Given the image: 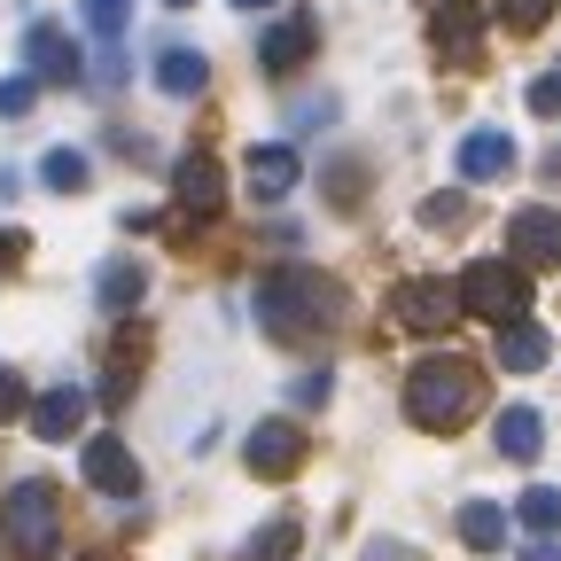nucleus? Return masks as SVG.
Returning a JSON list of instances; mask_svg holds the SVG:
<instances>
[{"label": "nucleus", "instance_id": "1", "mask_svg": "<svg viewBox=\"0 0 561 561\" xmlns=\"http://www.w3.org/2000/svg\"><path fill=\"white\" fill-rule=\"evenodd\" d=\"M335 320H343V280H328L320 265H273L257 280V328L273 343H305Z\"/></svg>", "mask_w": 561, "mask_h": 561}, {"label": "nucleus", "instance_id": "2", "mask_svg": "<svg viewBox=\"0 0 561 561\" xmlns=\"http://www.w3.org/2000/svg\"><path fill=\"white\" fill-rule=\"evenodd\" d=\"M476 405H483L476 359H453V351H437V359H421V367L405 375V413H413V430H430V437H453Z\"/></svg>", "mask_w": 561, "mask_h": 561}, {"label": "nucleus", "instance_id": "3", "mask_svg": "<svg viewBox=\"0 0 561 561\" xmlns=\"http://www.w3.org/2000/svg\"><path fill=\"white\" fill-rule=\"evenodd\" d=\"M460 305H468L476 320H491V328H523V312H530V273L507 265V257H476V265L460 273Z\"/></svg>", "mask_w": 561, "mask_h": 561}, {"label": "nucleus", "instance_id": "4", "mask_svg": "<svg viewBox=\"0 0 561 561\" xmlns=\"http://www.w3.org/2000/svg\"><path fill=\"white\" fill-rule=\"evenodd\" d=\"M0 530H9L16 553H47L55 546V483L47 476H24L9 483V507H0Z\"/></svg>", "mask_w": 561, "mask_h": 561}, {"label": "nucleus", "instance_id": "5", "mask_svg": "<svg viewBox=\"0 0 561 561\" xmlns=\"http://www.w3.org/2000/svg\"><path fill=\"white\" fill-rule=\"evenodd\" d=\"M483 0H430V47L453 62V70H476L483 62Z\"/></svg>", "mask_w": 561, "mask_h": 561}, {"label": "nucleus", "instance_id": "6", "mask_svg": "<svg viewBox=\"0 0 561 561\" xmlns=\"http://www.w3.org/2000/svg\"><path fill=\"white\" fill-rule=\"evenodd\" d=\"M460 312H468V305H460L453 280H398V289H390V320L413 328V335H437V328H453Z\"/></svg>", "mask_w": 561, "mask_h": 561}, {"label": "nucleus", "instance_id": "7", "mask_svg": "<svg viewBox=\"0 0 561 561\" xmlns=\"http://www.w3.org/2000/svg\"><path fill=\"white\" fill-rule=\"evenodd\" d=\"M24 70H32L39 87H79L87 79V47L70 39L62 24H32L24 32Z\"/></svg>", "mask_w": 561, "mask_h": 561}, {"label": "nucleus", "instance_id": "8", "mask_svg": "<svg viewBox=\"0 0 561 561\" xmlns=\"http://www.w3.org/2000/svg\"><path fill=\"white\" fill-rule=\"evenodd\" d=\"M507 257H515L523 273H553V265H561V210L523 203L515 219H507Z\"/></svg>", "mask_w": 561, "mask_h": 561}, {"label": "nucleus", "instance_id": "9", "mask_svg": "<svg viewBox=\"0 0 561 561\" xmlns=\"http://www.w3.org/2000/svg\"><path fill=\"white\" fill-rule=\"evenodd\" d=\"M305 430L297 421H257L250 430V445H242V460H250V476H265V483H289L297 468H305Z\"/></svg>", "mask_w": 561, "mask_h": 561}, {"label": "nucleus", "instance_id": "10", "mask_svg": "<svg viewBox=\"0 0 561 561\" xmlns=\"http://www.w3.org/2000/svg\"><path fill=\"white\" fill-rule=\"evenodd\" d=\"M79 476L102 491V500H133V491H140V460H133V445H125V437H87Z\"/></svg>", "mask_w": 561, "mask_h": 561}, {"label": "nucleus", "instance_id": "11", "mask_svg": "<svg viewBox=\"0 0 561 561\" xmlns=\"http://www.w3.org/2000/svg\"><path fill=\"white\" fill-rule=\"evenodd\" d=\"M242 180H250V195H257V203H280V195L305 180V157L289 149V140H265V149H250Z\"/></svg>", "mask_w": 561, "mask_h": 561}, {"label": "nucleus", "instance_id": "12", "mask_svg": "<svg viewBox=\"0 0 561 561\" xmlns=\"http://www.w3.org/2000/svg\"><path fill=\"white\" fill-rule=\"evenodd\" d=\"M172 195H180V210L210 219V210L227 203V180H219V164H210V157H180V164H172Z\"/></svg>", "mask_w": 561, "mask_h": 561}, {"label": "nucleus", "instance_id": "13", "mask_svg": "<svg viewBox=\"0 0 561 561\" xmlns=\"http://www.w3.org/2000/svg\"><path fill=\"white\" fill-rule=\"evenodd\" d=\"M500 172H515V133L476 125V133L460 140V180H500Z\"/></svg>", "mask_w": 561, "mask_h": 561}, {"label": "nucleus", "instance_id": "14", "mask_svg": "<svg viewBox=\"0 0 561 561\" xmlns=\"http://www.w3.org/2000/svg\"><path fill=\"white\" fill-rule=\"evenodd\" d=\"M312 47H320V24H312V16H280V24L257 39V62H265V70H297Z\"/></svg>", "mask_w": 561, "mask_h": 561}, {"label": "nucleus", "instance_id": "15", "mask_svg": "<svg viewBox=\"0 0 561 561\" xmlns=\"http://www.w3.org/2000/svg\"><path fill=\"white\" fill-rule=\"evenodd\" d=\"M79 421H87V390H70V382H62V390H47V398L32 405V437H39V445H62L70 430H79Z\"/></svg>", "mask_w": 561, "mask_h": 561}, {"label": "nucleus", "instance_id": "16", "mask_svg": "<svg viewBox=\"0 0 561 561\" xmlns=\"http://www.w3.org/2000/svg\"><path fill=\"white\" fill-rule=\"evenodd\" d=\"M94 297H102L110 312H133L140 297H149V265H140V257H110V265L94 273Z\"/></svg>", "mask_w": 561, "mask_h": 561}, {"label": "nucleus", "instance_id": "17", "mask_svg": "<svg viewBox=\"0 0 561 561\" xmlns=\"http://www.w3.org/2000/svg\"><path fill=\"white\" fill-rule=\"evenodd\" d=\"M157 87H164L172 102L203 94V87H210V62H203V47H164V55H157Z\"/></svg>", "mask_w": 561, "mask_h": 561}, {"label": "nucleus", "instance_id": "18", "mask_svg": "<svg viewBox=\"0 0 561 561\" xmlns=\"http://www.w3.org/2000/svg\"><path fill=\"white\" fill-rule=\"evenodd\" d=\"M500 453H507V460H538V453H546V421H538L530 405H507V413H500Z\"/></svg>", "mask_w": 561, "mask_h": 561}, {"label": "nucleus", "instance_id": "19", "mask_svg": "<svg viewBox=\"0 0 561 561\" xmlns=\"http://www.w3.org/2000/svg\"><path fill=\"white\" fill-rule=\"evenodd\" d=\"M460 546H476V553H500V546H507V507L468 500V507H460Z\"/></svg>", "mask_w": 561, "mask_h": 561}, {"label": "nucleus", "instance_id": "20", "mask_svg": "<svg viewBox=\"0 0 561 561\" xmlns=\"http://www.w3.org/2000/svg\"><path fill=\"white\" fill-rule=\"evenodd\" d=\"M546 351H553L546 328H530V320H523V328H500V367L530 375V367H546Z\"/></svg>", "mask_w": 561, "mask_h": 561}, {"label": "nucleus", "instance_id": "21", "mask_svg": "<svg viewBox=\"0 0 561 561\" xmlns=\"http://www.w3.org/2000/svg\"><path fill=\"white\" fill-rule=\"evenodd\" d=\"M39 180H47L55 195H79V187L94 180V164H87L79 149H47V157H39Z\"/></svg>", "mask_w": 561, "mask_h": 561}, {"label": "nucleus", "instance_id": "22", "mask_svg": "<svg viewBox=\"0 0 561 561\" xmlns=\"http://www.w3.org/2000/svg\"><path fill=\"white\" fill-rule=\"evenodd\" d=\"M297 538H305V523H297V515H280V523H265V530L242 546V561H289V553H297Z\"/></svg>", "mask_w": 561, "mask_h": 561}, {"label": "nucleus", "instance_id": "23", "mask_svg": "<svg viewBox=\"0 0 561 561\" xmlns=\"http://www.w3.org/2000/svg\"><path fill=\"white\" fill-rule=\"evenodd\" d=\"M515 515H523L538 538H553V530H561V483H530L523 500H515Z\"/></svg>", "mask_w": 561, "mask_h": 561}, {"label": "nucleus", "instance_id": "24", "mask_svg": "<svg viewBox=\"0 0 561 561\" xmlns=\"http://www.w3.org/2000/svg\"><path fill=\"white\" fill-rule=\"evenodd\" d=\"M491 16H500L507 32H546V16H553V0H491Z\"/></svg>", "mask_w": 561, "mask_h": 561}, {"label": "nucleus", "instance_id": "25", "mask_svg": "<svg viewBox=\"0 0 561 561\" xmlns=\"http://www.w3.org/2000/svg\"><path fill=\"white\" fill-rule=\"evenodd\" d=\"M79 24L94 39H125V0H79Z\"/></svg>", "mask_w": 561, "mask_h": 561}, {"label": "nucleus", "instance_id": "26", "mask_svg": "<svg viewBox=\"0 0 561 561\" xmlns=\"http://www.w3.org/2000/svg\"><path fill=\"white\" fill-rule=\"evenodd\" d=\"M468 219V195H430L421 203V227H460Z\"/></svg>", "mask_w": 561, "mask_h": 561}, {"label": "nucleus", "instance_id": "27", "mask_svg": "<svg viewBox=\"0 0 561 561\" xmlns=\"http://www.w3.org/2000/svg\"><path fill=\"white\" fill-rule=\"evenodd\" d=\"M39 398H24V375L16 367H0V421H16V413H32Z\"/></svg>", "mask_w": 561, "mask_h": 561}, {"label": "nucleus", "instance_id": "28", "mask_svg": "<svg viewBox=\"0 0 561 561\" xmlns=\"http://www.w3.org/2000/svg\"><path fill=\"white\" fill-rule=\"evenodd\" d=\"M39 102V79H0V117H24Z\"/></svg>", "mask_w": 561, "mask_h": 561}, {"label": "nucleus", "instance_id": "29", "mask_svg": "<svg viewBox=\"0 0 561 561\" xmlns=\"http://www.w3.org/2000/svg\"><path fill=\"white\" fill-rule=\"evenodd\" d=\"M530 110L538 117H561V62L546 70V79H530Z\"/></svg>", "mask_w": 561, "mask_h": 561}, {"label": "nucleus", "instance_id": "30", "mask_svg": "<svg viewBox=\"0 0 561 561\" xmlns=\"http://www.w3.org/2000/svg\"><path fill=\"white\" fill-rule=\"evenodd\" d=\"M328 390H335V375H328V367L297 375V405H328Z\"/></svg>", "mask_w": 561, "mask_h": 561}, {"label": "nucleus", "instance_id": "31", "mask_svg": "<svg viewBox=\"0 0 561 561\" xmlns=\"http://www.w3.org/2000/svg\"><path fill=\"white\" fill-rule=\"evenodd\" d=\"M367 561H421V553H405V546H390V538H375V546H367Z\"/></svg>", "mask_w": 561, "mask_h": 561}, {"label": "nucleus", "instance_id": "32", "mask_svg": "<svg viewBox=\"0 0 561 561\" xmlns=\"http://www.w3.org/2000/svg\"><path fill=\"white\" fill-rule=\"evenodd\" d=\"M24 250H32V242H24V234H0V265H16V257H24Z\"/></svg>", "mask_w": 561, "mask_h": 561}, {"label": "nucleus", "instance_id": "33", "mask_svg": "<svg viewBox=\"0 0 561 561\" xmlns=\"http://www.w3.org/2000/svg\"><path fill=\"white\" fill-rule=\"evenodd\" d=\"M523 561H561V546H530V553H523Z\"/></svg>", "mask_w": 561, "mask_h": 561}, {"label": "nucleus", "instance_id": "34", "mask_svg": "<svg viewBox=\"0 0 561 561\" xmlns=\"http://www.w3.org/2000/svg\"><path fill=\"white\" fill-rule=\"evenodd\" d=\"M234 9H250V16H257V9H273V0H234Z\"/></svg>", "mask_w": 561, "mask_h": 561}, {"label": "nucleus", "instance_id": "35", "mask_svg": "<svg viewBox=\"0 0 561 561\" xmlns=\"http://www.w3.org/2000/svg\"><path fill=\"white\" fill-rule=\"evenodd\" d=\"M164 9H187V0H164Z\"/></svg>", "mask_w": 561, "mask_h": 561}, {"label": "nucleus", "instance_id": "36", "mask_svg": "<svg viewBox=\"0 0 561 561\" xmlns=\"http://www.w3.org/2000/svg\"><path fill=\"white\" fill-rule=\"evenodd\" d=\"M553 164H561V149H553Z\"/></svg>", "mask_w": 561, "mask_h": 561}]
</instances>
